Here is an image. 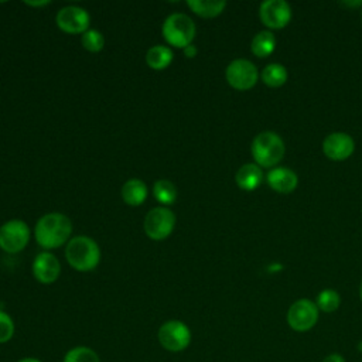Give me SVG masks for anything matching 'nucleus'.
<instances>
[{
  "instance_id": "2f4dec72",
  "label": "nucleus",
  "mask_w": 362,
  "mask_h": 362,
  "mask_svg": "<svg viewBox=\"0 0 362 362\" xmlns=\"http://www.w3.org/2000/svg\"><path fill=\"white\" fill-rule=\"evenodd\" d=\"M361 20H362V13H361Z\"/></svg>"
},
{
  "instance_id": "aec40b11",
  "label": "nucleus",
  "mask_w": 362,
  "mask_h": 362,
  "mask_svg": "<svg viewBox=\"0 0 362 362\" xmlns=\"http://www.w3.org/2000/svg\"><path fill=\"white\" fill-rule=\"evenodd\" d=\"M260 79L269 88H280L287 82L288 72H287L284 65L277 64V62H272V64H267L262 69Z\"/></svg>"
},
{
  "instance_id": "cd10ccee",
  "label": "nucleus",
  "mask_w": 362,
  "mask_h": 362,
  "mask_svg": "<svg viewBox=\"0 0 362 362\" xmlns=\"http://www.w3.org/2000/svg\"><path fill=\"white\" fill-rule=\"evenodd\" d=\"M27 6H33V7H41V6H47L49 4V1H25Z\"/></svg>"
},
{
  "instance_id": "f03ea898",
  "label": "nucleus",
  "mask_w": 362,
  "mask_h": 362,
  "mask_svg": "<svg viewBox=\"0 0 362 362\" xmlns=\"http://www.w3.org/2000/svg\"><path fill=\"white\" fill-rule=\"evenodd\" d=\"M250 153L255 163L262 168H274L286 153L283 139L272 130L260 132L250 144Z\"/></svg>"
},
{
  "instance_id": "9b49d317",
  "label": "nucleus",
  "mask_w": 362,
  "mask_h": 362,
  "mask_svg": "<svg viewBox=\"0 0 362 362\" xmlns=\"http://www.w3.org/2000/svg\"><path fill=\"white\" fill-rule=\"evenodd\" d=\"M57 25L66 34H83L89 30L90 16L89 13L79 6H65L62 7L55 17Z\"/></svg>"
},
{
  "instance_id": "9d476101",
  "label": "nucleus",
  "mask_w": 362,
  "mask_h": 362,
  "mask_svg": "<svg viewBox=\"0 0 362 362\" xmlns=\"http://www.w3.org/2000/svg\"><path fill=\"white\" fill-rule=\"evenodd\" d=\"M293 11L284 0H264L259 7V17L263 25L270 30H280L291 20Z\"/></svg>"
},
{
  "instance_id": "a878e982",
  "label": "nucleus",
  "mask_w": 362,
  "mask_h": 362,
  "mask_svg": "<svg viewBox=\"0 0 362 362\" xmlns=\"http://www.w3.org/2000/svg\"><path fill=\"white\" fill-rule=\"evenodd\" d=\"M321 362H346V361H345L344 355H341L338 352H332V354L325 355Z\"/></svg>"
},
{
  "instance_id": "0eeeda50",
  "label": "nucleus",
  "mask_w": 362,
  "mask_h": 362,
  "mask_svg": "<svg viewBox=\"0 0 362 362\" xmlns=\"http://www.w3.org/2000/svg\"><path fill=\"white\" fill-rule=\"evenodd\" d=\"M143 226L151 240H164L174 230L175 215L167 206H156L147 212Z\"/></svg>"
},
{
  "instance_id": "6ab92c4d",
  "label": "nucleus",
  "mask_w": 362,
  "mask_h": 362,
  "mask_svg": "<svg viewBox=\"0 0 362 362\" xmlns=\"http://www.w3.org/2000/svg\"><path fill=\"white\" fill-rule=\"evenodd\" d=\"M173 49L167 45H154L146 54L147 65L154 71H163L173 62Z\"/></svg>"
},
{
  "instance_id": "c85d7f7f",
  "label": "nucleus",
  "mask_w": 362,
  "mask_h": 362,
  "mask_svg": "<svg viewBox=\"0 0 362 362\" xmlns=\"http://www.w3.org/2000/svg\"><path fill=\"white\" fill-rule=\"evenodd\" d=\"M17 362H42V361H40L38 358H34V356H25V358L18 359Z\"/></svg>"
},
{
  "instance_id": "c756f323",
  "label": "nucleus",
  "mask_w": 362,
  "mask_h": 362,
  "mask_svg": "<svg viewBox=\"0 0 362 362\" xmlns=\"http://www.w3.org/2000/svg\"><path fill=\"white\" fill-rule=\"evenodd\" d=\"M341 4H345V6H349V7H356V6H361L362 1H342Z\"/></svg>"
},
{
  "instance_id": "7ed1b4c3",
  "label": "nucleus",
  "mask_w": 362,
  "mask_h": 362,
  "mask_svg": "<svg viewBox=\"0 0 362 362\" xmlns=\"http://www.w3.org/2000/svg\"><path fill=\"white\" fill-rule=\"evenodd\" d=\"M65 257L71 267L78 272H90L100 262L99 245L89 236L78 235L68 240Z\"/></svg>"
},
{
  "instance_id": "412c9836",
  "label": "nucleus",
  "mask_w": 362,
  "mask_h": 362,
  "mask_svg": "<svg viewBox=\"0 0 362 362\" xmlns=\"http://www.w3.org/2000/svg\"><path fill=\"white\" fill-rule=\"evenodd\" d=\"M153 195L157 202L165 205H171L177 199V188L168 180H157L153 185Z\"/></svg>"
},
{
  "instance_id": "dca6fc26",
  "label": "nucleus",
  "mask_w": 362,
  "mask_h": 362,
  "mask_svg": "<svg viewBox=\"0 0 362 362\" xmlns=\"http://www.w3.org/2000/svg\"><path fill=\"white\" fill-rule=\"evenodd\" d=\"M122 198L129 206H139L147 198V185L140 178H130L122 187Z\"/></svg>"
},
{
  "instance_id": "2eb2a0df",
  "label": "nucleus",
  "mask_w": 362,
  "mask_h": 362,
  "mask_svg": "<svg viewBox=\"0 0 362 362\" xmlns=\"http://www.w3.org/2000/svg\"><path fill=\"white\" fill-rule=\"evenodd\" d=\"M263 181V171L256 163H246L235 174L236 185L243 191L256 189Z\"/></svg>"
},
{
  "instance_id": "393cba45",
  "label": "nucleus",
  "mask_w": 362,
  "mask_h": 362,
  "mask_svg": "<svg viewBox=\"0 0 362 362\" xmlns=\"http://www.w3.org/2000/svg\"><path fill=\"white\" fill-rule=\"evenodd\" d=\"M16 331L13 318L3 310H0V344L8 342Z\"/></svg>"
},
{
  "instance_id": "39448f33",
  "label": "nucleus",
  "mask_w": 362,
  "mask_h": 362,
  "mask_svg": "<svg viewBox=\"0 0 362 362\" xmlns=\"http://www.w3.org/2000/svg\"><path fill=\"white\" fill-rule=\"evenodd\" d=\"M320 318V310L315 301L310 298L296 300L287 310V324L296 332H307L315 327Z\"/></svg>"
},
{
  "instance_id": "6e6552de",
  "label": "nucleus",
  "mask_w": 362,
  "mask_h": 362,
  "mask_svg": "<svg viewBox=\"0 0 362 362\" xmlns=\"http://www.w3.org/2000/svg\"><path fill=\"white\" fill-rule=\"evenodd\" d=\"M30 242V228L21 219H10L0 226V249L14 255L25 249Z\"/></svg>"
},
{
  "instance_id": "20e7f679",
  "label": "nucleus",
  "mask_w": 362,
  "mask_h": 362,
  "mask_svg": "<svg viewBox=\"0 0 362 362\" xmlns=\"http://www.w3.org/2000/svg\"><path fill=\"white\" fill-rule=\"evenodd\" d=\"M195 23L192 18L184 13H173L170 14L161 27V34L167 44L184 49L185 47L192 44L195 38Z\"/></svg>"
},
{
  "instance_id": "a211bd4d",
  "label": "nucleus",
  "mask_w": 362,
  "mask_h": 362,
  "mask_svg": "<svg viewBox=\"0 0 362 362\" xmlns=\"http://www.w3.org/2000/svg\"><path fill=\"white\" fill-rule=\"evenodd\" d=\"M187 6L191 8L192 13L202 18H214L226 7L225 0H188Z\"/></svg>"
},
{
  "instance_id": "4be33fe9",
  "label": "nucleus",
  "mask_w": 362,
  "mask_h": 362,
  "mask_svg": "<svg viewBox=\"0 0 362 362\" xmlns=\"http://www.w3.org/2000/svg\"><path fill=\"white\" fill-rule=\"evenodd\" d=\"M315 304L320 311L322 313H334L339 308L341 305V296L337 290L334 288H324L317 294Z\"/></svg>"
},
{
  "instance_id": "f3484780",
  "label": "nucleus",
  "mask_w": 362,
  "mask_h": 362,
  "mask_svg": "<svg viewBox=\"0 0 362 362\" xmlns=\"http://www.w3.org/2000/svg\"><path fill=\"white\" fill-rule=\"evenodd\" d=\"M276 48V37L270 30H263L255 34L250 42V51L257 58H267Z\"/></svg>"
},
{
  "instance_id": "5701e85b",
  "label": "nucleus",
  "mask_w": 362,
  "mask_h": 362,
  "mask_svg": "<svg viewBox=\"0 0 362 362\" xmlns=\"http://www.w3.org/2000/svg\"><path fill=\"white\" fill-rule=\"evenodd\" d=\"M62 362H100V358L95 349L86 345H78L65 352Z\"/></svg>"
},
{
  "instance_id": "ddd939ff",
  "label": "nucleus",
  "mask_w": 362,
  "mask_h": 362,
  "mask_svg": "<svg viewBox=\"0 0 362 362\" xmlns=\"http://www.w3.org/2000/svg\"><path fill=\"white\" fill-rule=\"evenodd\" d=\"M33 274L37 281L51 284L57 281L61 274V263L55 255L48 250L38 253L33 262Z\"/></svg>"
},
{
  "instance_id": "bb28decb",
  "label": "nucleus",
  "mask_w": 362,
  "mask_h": 362,
  "mask_svg": "<svg viewBox=\"0 0 362 362\" xmlns=\"http://www.w3.org/2000/svg\"><path fill=\"white\" fill-rule=\"evenodd\" d=\"M184 55L187 57V58H194L195 55H197V52H198V49H197V47L195 45H188V47H185L184 49Z\"/></svg>"
},
{
  "instance_id": "b1692460",
  "label": "nucleus",
  "mask_w": 362,
  "mask_h": 362,
  "mask_svg": "<svg viewBox=\"0 0 362 362\" xmlns=\"http://www.w3.org/2000/svg\"><path fill=\"white\" fill-rule=\"evenodd\" d=\"M82 47L89 52H99L105 47V37L98 30H88L81 35Z\"/></svg>"
},
{
  "instance_id": "f257e3e1",
  "label": "nucleus",
  "mask_w": 362,
  "mask_h": 362,
  "mask_svg": "<svg viewBox=\"0 0 362 362\" xmlns=\"http://www.w3.org/2000/svg\"><path fill=\"white\" fill-rule=\"evenodd\" d=\"M72 233L71 219L61 212H49L42 215L34 229L37 243L45 249H57L66 243Z\"/></svg>"
},
{
  "instance_id": "423d86ee",
  "label": "nucleus",
  "mask_w": 362,
  "mask_h": 362,
  "mask_svg": "<svg viewBox=\"0 0 362 362\" xmlns=\"http://www.w3.org/2000/svg\"><path fill=\"white\" fill-rule=\"evenodd\" d=\"M157 338L160 345L170 352H181L191 344V329L180 320H168L158 328Z\"/></svg>"
},
{
  "instance_id": "f8f14e48",
  "label": "nucleus",
  "mask_w": 362,
  "mask_h": 362,
  "mask_svg": "<svg viewBox=\"0 0 362 362\" xmlns=\"http://www.w3.org/2000/svg\"><path fill=\"white\" fill-rule=\"evenodd\" d=\"M355 141L351 134L345 132H332L322 140V153L332 161H344L352 156Z\"/></svg>"
},
{
  "instance_id": "1a4fd4ad",
  "label": "nucleus",
  "mask_w": 362,
  "mask_h": 362,
  "mask_svg": "<svg viewBox=\"0 0 362 362\" xmlns=\"http://www.w3.org/2000/svg\"><path fill=\"white\" fill-rule=\"evenodd\" d=\"M226 82L236 90H249L259 81V71L256 65L245 58L233 59L225 69Z\"/></svg>"
},
{
  "instance_id": "4468645a",
  "label": "nucleus",
  "mask_w": 362,
  "mask_h": 362,
  "mask_svg": "<svg viewBox=\"0 0 362 362\" xmlns=\"http://www.w3.org/2000/svg\"><path fill=\"white\" fill-rule=\"evenodd\" d=\"M267 185L279 194H290L298 185L297 174L288 167H274L266 175Z\"/></svg>"
},
{
  "instance_id": "7c9ffc66",
  "label": "nucleus",
  "mask_w": 362,
  "mask_h": 362,
  "mask_svg": "<svg viewBox=\"0 0 362 362\" xmlns=\"http://www.w3.org/2000/svg\"><path fill=\"white\" fill-rule=\"evenodd\" d=\"M359 298L362 301V280H361V284H359Z\"/></svg>"
}]
</instances>
